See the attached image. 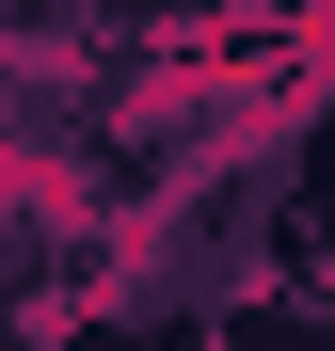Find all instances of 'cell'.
Instances as JSON below:
<instances>
[{"instance_id": "1", "label": "cell", "mask_w": 335, "mask_h": 351, "mask_svg": "<svg viewBox=\"0 0 335 351\" xmlns=\"http://www.w3.org/2000/svg\"><path fill=\"white\" fill-rule=\"evenodd\" d=\"M192 351H335V319H319V287H303V271H271V287H240V304H208Z\"/></svg>"}]
</instances>
